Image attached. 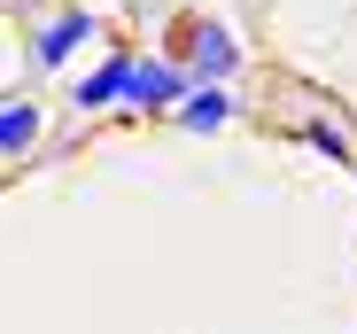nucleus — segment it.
<instances>
[{
  "instance_id": "f257e3e1",
  "label": "nucleus",
  "mask_w": 357,
  "mask_h": 334,
  "mask_svg": "<svg viewBox=\"0 0 357 334\" xmlns=\"http://www.w3.org/2000/svg\"><path fill=\"white\" fill-rule=\"evenodd\" d=\"M93 39V8H63V16H47L39 24V39H31V63L39 70H63L70 63V54Z\"/></svg>"
},
{
  "instance_id": "f03ea898",
  "label": "nucleus",
  "mask_w": 357,
  "mask_h": 334,
  "mask_svg": "<svg viewBox=\"0 0 357 334\" xmlns=\"http://www.w3.org/2000/svg\"><path fill=\"white\" fill-rule=\"evenodd\" d=\"M178 93H187L178 63H132V78H125V101L132 109H178Z\"/></svg>"
},
{
  "instance_id": "0eeeda50",
  "label": "nucleus",
  "mask_w": 357,
  "mask_h": 334,
  "mask_svg": "<svg viewBox=\"0 0 357 334\" xmlns=\"http://www.w3.org/2000/svg\"><path fill=\"white\" fill-rule=\"evenodd\" d=\"M303 140H311V148H326V155H334V163H349V140H342V125H311V132H303Z\"/></svg>"
},
{
  "instance_id": "39448f33",
  "label": "nucleus",
  "mask_w": 357,
  "mask_h": 334,
  "mask_svg": "<svg viewBox=\"0 0 357 334\" xmlns=\"http://www.w3.org/2000/svg\"><path fill=\"white\" fill-rule=\"evenodd\" d=\"M233 117V101L218 93V86H195V93H178V125H187V132H218Z\"/></svg>"
},
{
  "instance_id": "20e7f679",
  "label": "nucleus",
  "mask_w": 357,
  "mask_h": 334,
  "mask_svg": "<svg viewBox=\"0 0 357 334\" xmlns=\"http://www.w3.org/2000/svg\"><path fill=\"white\" fill-rule=\"evenodd\" d=\"M39 140V101L31 93H0V155H24Z\"/></svg>"
},
{
  "instance_id": "7ed1b4c3",
  "label": "nucleus",
  "mask_w": 357,
  "mask_h": 334,
  "mask_svg": "<svg viewBox=\"0 0 357 334\" xmlns=\"http://www.w3.org/2000/svg\"><path fill=\"white\" fill-rule=\"evenodd\" d=\"M187 63H195V70H202V78L218 86V78H225L233 63H241V54H233V39H225V24H195V31H187Z\"/></svg>"
},
{
  "instance_id": "423d86ee",
  "label": "nucleus",
  "mask_w": 357,
  "mask_h": 334,
  "mask_svg": "<svg viewBox=\"0 0 357 334\" xmlns=\"http://www.w3.org/2000/svg\"><path fill=\"white\" fill-rule=\"evenodd\" d=\"M125 78H132V54H109V63L78 86V109H109V101H125Z\"/></svg>"
}]
</instances>
